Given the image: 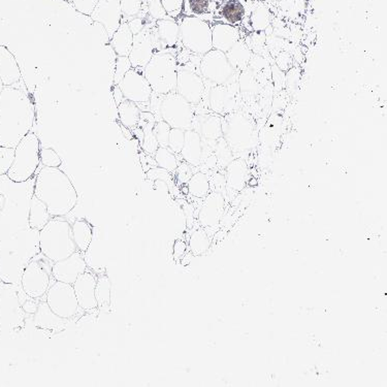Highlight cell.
<instances>
[{
	"mask_svg": "<svg viewBox=\"0 0 387 387\" xmlns=\"http://www.w3.org/2000/svg\"><path fill=\"white\" fill-rule=\"evenodd\" d=\"M67 319L58 316L51 310L47 302L40 303L38 310L34 313V322L38 329L60 333L67 327Z\"/></svg>",
	"mask_w": 387,
	"mask_h": 387,
	"instance_id": "obj_24",
	"label": "cell"
},
{
	"mask_svg": "<svg viewBox=\"0 0 387 387\" xmlns=\"http://www.w3.org/2000/svg\"><path fill=\"white\" fill-rule=\"evenodd\" d=\"M87 270V265L79 252L75 251L62 261H56L52 267L53 277L63 283H75L81 274Z\"/></svg>",
	"mask_w": 387,
	"mask_h": 387,
	"instance_id": "obj_18",
	"label": "cell"
},
{
	"mask_svg": "<svg viewBox=\"0 0 387 387\" xmlns=\"http://www.w3.org/2000/svg\"><path fill=\"white\" fill-rule=\"evenodd\" d=\"M38 304L36 302V298H30V300L26 301V302L24 303L22 308H23V310L25 311L26 313L34 314V313L36 312V310H38Z\"/></svg>",
	"mask_w": 387,
	"mask_h": 387,
	"instance_id": "obj_53",
	"label": "cell"
},
{
	"mask_svg": "<svg viewBox=\"0 0 387 387\" xmlns=\"http://www.w3.org/2000/svg\"><path fill=\"white\" fill-rule=\"evenodd\" d=\"M154 54L151 30L145 26L142 32L134 36V44L128 55L132 69H140L144 71L145 67L148 64Z\"/></svg>",
	"mask_w": 387,
	"mask_h": 387,
	"instance_id": "obj_19",
	"label": "cell"
},
{
	"mask_svg": "<svg viewBox=\"0 0 387 387\" xmlns=\"http://www.w3.org/2000/svg\"><path fill=\"white\" fill-rule=\"evenodd\" d=\"M161 119L167 122L171 128L194 129V108L177 92H172L163 95L161 100Z\"/></svg>",
	"mask_w": 387,
	"mask_h": 387,
	"instance_id": "obj_9",
	"label": "cell"
},
{
	"mask_svg": "<svg viewBox=\"0 0 387 387\" xmlns=\"http://www.w3.org/2000/svg\"><path fill=\"white\" fill-rule=\"evenodd\" d=\"M127 24H128L129 30H130V32H132L134 36H136V34H138L139 32H142V30H144L145 26H146V24H145L144 20H143L142 18H134V19L127 22Z\"/></svg>",
	"mask_w": 387,
	"mask_h": 387,
	"instance_id": "obj_52",
	"label": "cell"
},
{
	"mask_svg": "<svg viewBox=\"0 0 387 387\" xmlns=\"http://www.w3.org/2000/svg\"><path fill=\"white\" fill-rule=\"evenodd\" d=\"M40 249L43 255L53 263L62 261L77 251L73 227L60 217H53L40 231Z\"/></svg>",
	"mask_w": 387,
	"mask_h": 387,
	"instance_id": "obj_3",
	"label": "cell"
},
{
	"mask_svg": "<svg viewBox=\"0 0 387 387\" xmlns=\"http://www.w3.org/2000/svg\"><path fill=\"white\" fill-rule=\"evenodd\" d=\"M5 196L3 194H0V212L3 211V209L5 208Z\"/></svg>",
	"mask_w": 387,
	"mask_h": 387,
	"instance_id": "obj_55",
	"label": "cell"
},
{
	"mask_svg": "<svg viewBox=\"0 0 387 387\" xmlns=\"http://www.w3.org/2000/svg\"><path fill=\"white\" fill-rule=\"evenodd\" d=\"M250 25L255 32H263L271 24V13L263 3L255 5L249 17Z\"/></svg>",
	"mask_w": 387,
	"mask_h": 387,
	"instance_id": "obj_36",
	"label": "cell"
},
{
	"mask_svg": "<svg viewBox=\"0 0 387 387\" xmlns=\"http://www.w3.org/2000/svg\"><path fill=\"white\" fill-rule=\"evenodd\" d=\"M99 0H73V5L79 13L90 16Z\"/></svg>",
	"mask_w": 387,
	"mask_h": 387,
	"instance_id": "obj_49",
	"label": "cell"
},
{
	"mask_svg": "<svg viewBox=\"0 0 387 387\" xmlns=\"http://www.w3.org/2000/svg\"><path fill=\"white\" fill-rule=\"evenodd\" d=\"M71 227H73V237L77 249L80 251H87L93 237L91 225L88 221L77 220Z\"/></svg>",
	"mask_w": 387,
	"mask_h": 387,
	"instance_id": "obj_33",
	"label": "cell"
},
{
	"mask_svg": "<svg viewBox=\"0 0 387 387\" xmlns=\"http://www.w3.org/2000/svg\"><path fill=\"white\" fill-rule=\"evenodd\" d=\"M179 27L180 40L184 48L200 56L213 50L212 25L208 21L185 16L180 21Z\"/></svg>",
	"mask_w": 387,
	"mask_h": 387,
	"instance_id": "obj_7",
	"label": "cell"
},
{
	"mask_svg": "<svg viewBox=\"0 0 387 387\" xmlns=\"http://www.w3.org/2000/svg\"><path fill=\"white\" fill-rule=\"evenodd\" d=\"M118 86L125 99L136 104L150 102L153 90L145 78L144 71H141L140 69H129Z\"/></svg>",
	"mask_w": 387,
	"mask_h": 387,
	"instance_id": "obj_12",
	"label": "cell"
},
{
	"mask_svg": "<svg viewBox=\"0 0 387 387\" xmlns=\"http://www.w3.org/2000/svg\"><path fill=\"white\" fill-rule=\"evenodd\" d=\"M147 178L149 180H154V181L159 180V181L165 182L169 189H171L172 184H173L171 173L165 171V169H161V167H152V169L147 171Z\"/></svg>",
	"mask_w": 387,
	"mask_h": 387,
	"instance_id": "obj_48",
	"label": "cell"
},
{
	"mask_svg": "<svg viewBox=\"0 0 387 387\" xmlns=\"http://www.w3.org/2000/svg\"><path fill=\"white\" fill-rule=\"evenodd\" d=\"M187 5L189 10L187 16L204 20L207 16L211 15V0H188Z\"/></svg>",
	"mask_w": 387,
	"mask_h": 387,
	"instance_id": "obj_39",
	"label": "cell"
},
{
	"mask_svg": "<svg viewBox=\"0 0 387 387\" xmlns=\"http://www.w3.org/2000/svg\"><path fill=\"white\" fill-rule=\"evenodd\" d=\"M239 40L241 34L235 26L221 22L212 26V45L214 50L227 53Z\"/></svg>",
	"mask_w": 387,
	"mask_h": 387,
	"instance_id": "obj_21",
	"label": "cell"
},
{
	"mask_svg": "<svg viewBox=\"0 0 387 387\" xmlns=\"http://www.w3.org/2000/svg\"><path fill=\"white\" fill-rule=\"evenodd\" d=\"M96 281L97 278L95 275L86 270L73 284L80 308L84 310H93L97 308L95 298Z\"/></svg>",
	"mask_w": 387,
	"mask_h": 387,
	"instance_id": "obj_20",
	"label": "cell"
},
{
	"mask_svg": "<svg viewBox=\"0 0 387 387\" xmlns=\"http://www.w3.org/2000/svg\"><path fill=\"white\" fill-rule=\"evenodd\" d=\"M130 69H132V67L128 56L117 57L116 69H115L114 75L115 85H119V84H120L124 75H126L127 71Z\"/></svg>",
	"mask_w": 387,
	"mask_h": 387,
	"instance_id": "obj_44",
	"label": "cell"
},
{
	"mask_svg": "<svg viewBox=\"0 0 387 387\" xmlns=\"http://www.w3.org/2000/svg\"><path fill=\"white\" fill-rule=\"evenodd\" d=\"M161 1L163 9L171 19H177L183 12L185 0H161Z\"/></svg>",
	"mask_w": 387,
	"mask_h": 387,
	"instance_id": "obj_46",
	"label": "cell"
},
{
	"mask_svg": "<svg viewBox=\"0 0 387 387\" xmlns=\"http://www.w3.org/2000/svg\"><path fill=\"white\" fill-rule=\"evenodd\" d=\"M3 88H5V85H3V81L0 79V94L3 92Z\"/></svg>",
	"mask_w": 387,
	"mask_h": 387,
	"instance_id": "obj_56",
	"label": "cell"
},
{
	"mask_svg": "<svg viewBox=\"0 0 387 387\" xmlns=\"http://www.w3.org/2000/svg\"><path fill=\"white\" fill-rule=\"evenodd\" d=\"M150 30L155 53L169 52V50L177 47L180 40V27L176 20H157Z\"/></svg>",
	"mask_w": 387,
	"mask_h": 387,
	"instance_id": "obj_15",
	"label": "cell"
},
{
	"mask_svg": "<svg viewBox=\"0 0 387 387\" xmlns=\"http://www.w3.org/2000/svg\"><path fill=\"white\" fill-rule=\"evenodd\" d=\"M40 163L48 167H59L62 165L60 156L53 149H40Z\"/></svg>",
	"mask_w": 387,
	"mask_h": 387,
	"instance_id": "obj_45",
	"label": "cell"
},
{
	"mask_svg": "<svg viewBox=\"0 0 387 387\" xmlns=\"http://www.w3.org/2000/svg\"><path fill=\"white\" fill-rule=\"evenodd\" d=\"M221 23L235 26L241 24L245 19L246 9L239 0H226L221 5L219 11Z\"/></svg>",
	"mask_w": 387,
	"mask_h": 387,
	"instance_id": "obj_29",
	"label": "cell"
},
{
	"mask_svg": "<svg viewBox=\"0 0 387 387\" xmlns=\"http://www.w3.org/2000/svg\"><path fill=\"white\" fill-rule=\"evenodd\" d=\"M0 79L5 86H13L21 80L17 60L5 46H0Z\"/></svg>",
	"mask_w": 387,
	"mask_h": 387,
	"instance_id": "obj_25",
	"label": "cell"
},
{
	"mask_svg": "<svg viewBox=\"0 0 387 387\" xmlns=\"http://www.w3.org/2000/svg\"><path fill=\"white\" fill-rule=\"evenodd\" d=\"M231 67L237 73L248 69V63L251 58V52L247 44L243 40H239L228 52L225 53Z\"/></svg>",
	"mask_w": 387,
	"mask_h": 387,
	"instance_id": "obj_30",
	"label": "cell"
},
{
	"mask_svg": "<svg viewBox=\"0 0 387 387\" xmlns=\"http://www.w3.org/2000/svg\"><path fill=\"white\" fill-rule=\"evenodd\" d=\"M206 86L204 78L192 69L178 65L177 88L176 92L185 98L191 106H198L204 98Z\"/></svg>",
	"mask_w": 387,
	"mask_h": 387,
	"instance_id": "obj_13",
	"label": "cell"
},
{
	"mask_svg": "<svg viewBox=\"0 0 387 387\" xmlns=\"http://www.w3.org/2000/svg\"><path fill=\"white\" fill-rule=\"evenodd\" d=\"M34 196L46 204L51 217H64L73 210L79 200L75 186L58 167L40 169L34 185Z\"/></svg>",
	"mask_w": 387,
	"mask_h": 387,
	"instance_id": "obj_2",
	"label": "cell"
},
{
	"mask_svg": "<svg viewBox=\"0 0 387 387\" xmlns=\"http://www.w3.org/2000/svg\"><path fill=\"white\" fill-rule=\"evenodd\" d=\"M144 0H120L122 15L126 17H136L142 11Z\"/></svg>",
	"mask_w": 387,
	"mask_h": 387,
	"instance_id": "obj_43",
	"label": "cell"
},
{
	"mask_svg": "<svg viewBox=\"0 0 387 387\" xmlns=\"http://www.w3.org/2000/svg\"><path fill=\"white\" fill-rule=\"evenodd\" d=\"M211 244H212V241H211L210 235L207 233V229L204 227H200L190 235L188 247H189L192 255L202 256L210 249Z\"/></svg>",
	"mask_w": 387,
	"mask_h": 387,
	"instance_id": "obj_34",
	"label": "cell"
},
{
	"mask_svg": "<svg viewBox=\"0 0 387 387\" xmlns=\"http://www.w3.org/2000/svg\"><path fill=\"white\" fill-rule=\"evenodd\" d=\"M46 302L51 310L62 318H71L79 310V303L71 284L55 282L47 292Z\"/></svg>",
	"mask_w": 387,
	"mask_h": 387,
	"instance_id": "obj_10",
	"label": "cell"
},
{
	"mask_svg": "<svg viewBox=\"0 0 387 387\" xmlns=\"http://www.w3.org/2000/svg\"><path fill=\"white\" fill-rule=\"evenodd\" d=\"M15 159V148L0 146V176L7 175Z\"/></svg>",
	"mask_w": 387,
	"mask_h": 387,
	"instance_id": "obj_41",
	"label": "cell"
},
{
	"mask_svg": "<svg viewBox=\"0 0 387 387\" xmlns=\"http://www.w3.org/2000/svg\"><path fill=\"white\" fill-rule=\"evenodd\" d=\"M50 219L51 215L49 214L46 204L42 200H38L36 196H32V202H30V217H28L30 226L40 231V229L44 228L45 225L49 222Z\"/></svg>",
	"mask_w": 387,
	"mask_h": 387,
	"instance_id": "obj_31",
	"label": "cell"
},
{
	"mask_svg": "<svg viewBox=\"0 0 387 387\" xmlns=\"http://www.w3.org/2000/svg\"><path fill=\"white\" fill-rule=\"evenodd\" d=\"M186 251H187V244L182 241V239H177L175 244H174L173 247L174 259H175L177 263H179V261H181L183 256L185 255Z\"/></svg>",
	"mask_w": 387,
	"mask_h": 387,
	"instance_id": "obj_51",
	"label": "cell"
},
{
	"mask_svg": "<svg viewBox=\"0 0 387 387\" xmlns=\"http://www.w3.org/2000/svg\"><path fill=\"white\" fill-rule=\"evenodd\" d=\"M176 171H177L178 181L182 184L188 183L190 178H191V176L194 175V174L191 173V169H190L189 165H188L187 163L178 165Z\"/></svg>",
	"mask_w": 387,
	"mask_h": 387,
	"instance_id": "obj_50",
	"label": "cell"
},
{
	"mask_svg": "<svg viewBox=\"0 0 387 387\" xmlns=\"http://www.w3.org/2000/svg\"><path fill=\"white\" fill-rule=\"evenodd\" d=\"M222 138L235 159H243L255 148V128L251 121L241 112H231L221 117Z\"/></svg>",
	"mask_w": 387,
	"mask_h": 387,
	"instance_id": "obj_4",
	"label": "cell"
},
{
	"mask_svg": "<svg viewBox=\"0 0 387 387\" xmlns=\"http://www.w3.org/2000/svg\"><path fill=\"white\" fill-rule=\"evenodd\" d=\"M248 182V165L243 159H233L226 165V175H225V183H226L227 191H233L239 194Z\"/></svg>",
	"mask_w": 387,
	"mask_h": 387,
	"instance_id": "obj_23",
	"label": "cell"
},
{
	"mask_svg": "<svg viewBox=\"0 0 387 387\" xmlns=\"http://www.w3.org/2000/svg\"><path fill=\"white\" fill-rule=\"evenodd\" d=\"M225 196L218 191H211L204 198L198 219L204 228H217L222 221L225 213Z\"/></svg>",
	"mask_w": 387,
	"mask_h": 387,
	"instance_id": "obj_17",
	"label": "cell"
},
{
	"mask_svg": "<svg viewBox=\"0 0 387 387\" xmlns=\"http://www.w3.org/2000/svg\"><path fill=\"white\" fill-rule=\"evenodd\" d=\"M147 10L150 17L154 20L171 19L163 9L161 0H146Z\"/></svg>",
	"mask_w": 387,
	"mask_h": 387,
	"instance_id": "obj_47",
	"label": "cell"
},
{
	"mask_svg": "<svg viewBox=\"0 0 387 387\" xmlns=\"http://www.w3.org/2000/svg\"><path fill=\"white\" fill-rule=\"evenodd\" d=\"M180 154L184 161L192 167H200L204 157V146L200 134L194 129L185 130V140Z\"/></svg>",
	"mask_w": 387,
	"mask_h": 387,
	"instance_id": "obj_22",
	"label": "cell"
},
{
	"mask_svg": "<svg viewBox=\"0 0 387 387\" xmlns=\"http://www.w3.org/2000/svg\"><path fill=\"white\" fill-rule=\"evenodd\" d=\"M154 161L157 167L165 169L169 173L176 172L179 165L175 153L172 152L169 148H163V147H159L157 149L154 154Z\"/></svg>",
	"mask_w": 387,
	"mask_h": 387,
	"instance_id": "obj_38",
	"label": "cell"
},
{
	"mask_svg": "<svg viewBox=\"0 0 387 387\" xmlns=\"http://www.w3.org/2000/svg\"><path fill=\"white\" fill-rule=\"evenodd\" d=\"M90 17L104 28L110 40L122 23L120 0H99Z\"/></svg>",
	"mask_w": 387,
	"mask_h": 387,
	"instance_id": "obj_16",
	"label": "cell"
},
{
	"mask_svg": "<svg viewBox=\"0 0 387 387\" xmlns=\"http://www.w3.org/2000/svg\"><path fill=\"white\" fill-rule=\"evenodd\" d=\"M188 194L194 198H204L211 192V181L207 174L198 172L194 174L187 183Z\"/></svg>",
	"mask_w": 387,
	"mask_h": 387,
	"instance_id": "obj_35",
	"label": "cell"
},
{
	"mask_svg": "<svg viewBox=\"0 0 387 387\" xmlns=\"http://www.w3.org/2000/svg\"><path fill=\"white\" fill-rule=\"evenodd\" d=\"M200 71L202 77L213 85L235 83L239 78V73L231 67L225 53L214 49L202 55Z\"/></svg>",
	"mask_w": 387,
	"mask_h": 387,
	"instance_id": "obj_8",
	"label": "cell"
},
{
	"mask_svg": "<svg viewBox=\"0 0 387 387\" xmlns=\"http://www.w3.org/2000/svg\"><path fill=\"white\" fill-rule=\"evenodd\" d=\"M40 142L34 132L26 134L15 148V159L8 177L15 183H23L36 173L40 163Z\"/></svg>",
	"mask_w": 387,
	"mask_h": 387,
	"instance_id": "obj_6",
	"label": "cell"
},
{
	"mask_svg": "<svg viewBox=\"0 0 387 387\" xmlns=\"http://www.w3.org/2000/svg\"><path fill=\"white\" fill-rule=\"evenodd\" d=\"M114 98L115 102H116L117 106H118L120 102H122L125 99L124 96H123L122 91H121L120 88L118 85H115L114 89Z\"/></svg>",
	"mask_w": 387,
	"mask_h": 387,
	"instance_id": "obj_54",
	"label": "cell"
},
{
	"mask_svg": "<svg viewBox=\"0 0 387 387\" xmlns=\"http://www.w3.org/2000/svg\"><path fill=\"white\" fill-rule=\"evenodd\" d=\"M239 88L237 82L227 85H213L209 92L210 110L219 116L235 112Z\"/></svg>",
	"mask_w": 387,
	"mask_h": 387,
	"instance_id": "obj_14",
	"label": "cell"
},
{
	"mask_svg": "<svg viewBox=\"0 0 387 387\" xmlns=\"http://www.w3.org/2000/svg\"><path fill=\"white\" fill-rule=\"evenodd\" d=\"M36 120L32 98L24 90L5 86L0 94V146L16 148Z\"/></svg>",
	"mask_w": 387,
	"mask_h": 387,
	"instance_id": "obj_1",
	"label": "cell"
},
{
	"mask_svg": "<svg viewBox=\"0 0 387 387\" xmlns=\"http://www.w3.org/2000/svg\"><path fill=\"white\" fill-rule=\"evenodd\" d=\"M171 129V126L163 120L155 122L153 132H154V136L156 138L157 142H159V147L169 148V138Z\"/></svg>",
	"mask_w": 387,
	"mask_h": 387,
	"instance_id": "obj_40",
	"label": "cell"
},
{
	"mask_svg": "<svg viewBox=\"0 0 387 387\" xmlns=\"http://www.w3.org/2000/svg\"><path fill=\"white\" fill-rule=\"evenodd\" d=\"M140 121L144 122L142 126L143 134H144L142 142L143 150L147 154L154 155L157 149L159 148V142H157L154 132H153L156 118L152 113L141 112Z\"/></svg>",
	"mask_w": 387,
	"mask_h": 387,
	"instance_id": "obj_28",
	"label": "cell"
},
{
	"mask_svg": "<svg viewBox=\"0 0 387 387\" xmlns=\"http://www.w3.org/2000/svg\"><path fill=\"white\" fill-rule=\"evenodd\" d=\"M177 75V57L171 52L155 53L144 69L145 78L150 84L153 93L159 95L176 91Z\"/></svg>",
	"mask_w": 387,
	"mask_h": 387,
	"instance_id": "obj_5",
	"label": "cell"
},
{
	"mask_svg": "<svg viewBox=\"0 0 387 387\" xmlns=\"http://www.w3.org/2000/svg\"><path fill=\"white\" fill-rule=\"evenodd\" d=\"M110 45L118 56H128L134 44V34L127 22H122L110 38Z\"/></svg>",
	"mask_w": 387,
	"mask_h": 387,
	"instance_id": "obj_27",
	"label": "cell"
},
{
	"mask_svg": "<svg viewBox=\"0 0 387 387\" xmlns=\"http://www.w3.org/2000/svg\"><path fill=\"white\" fill-rule=\"evenodd\" d=\"M67 1H69V3H73V0H67Z\"/></svg>",
	"mask_w": 387,
	"mask_h": 387,
	"instance_id": "obj_57",
	"label": "cell"
},
{
	"mask_svg": "<svg viewBox=\"0 0 387 387\" xmlns=\"http://www.w3.org/2000/svg\"><path fill=\"white\" fill-rule=\"evenodd\" d=\"M110 290H112V283L108 276L102 275L97 278L96 281L95 288V298L97 303V308L100 310L106 311V309L110 308Z\"/></svg>",
	"mask_w": 387,
	"mask_h": 387,
	"instance_id": "obj_37",
	"label": "cell"
},
{
	"mask_svg": "<svg viewBox=\"0 0 387 387\" xmlns=\"http://www.w3.org/2000/svg\"><path fill=\"white\" fill-rule=\"evenodd\" d=\"M117 108H118L119 118H120L121 123L126 128H134L139 124L142 110L139 108L138 104L128 99H124L117 106Z\"/></svg>",
	"mask_w": 387,
	"mask_h": 387,
	"instance_id": "obj_32",
	"label": "cell"
},
{
	"mask_svg": "<svg viewBox=\"0 0 387 387\" xmlns=\"http://www.w3.org/2000/svg\"><path fill=\"white\" fill-rule=\"evenodd\" d=\"M185 140V130L183 129L172 128L169 132V149L175 154H180L183 148Z\"/></svg>",
	"mask_w": 387,
	"mask_h": 387,
	"instance_id": "obj_42",
	"label": "cell"
},
{
	"mask_svg": "<svg viewBox=\"0 0 387 387\" xmlns=\"http://www.w3.org/2000/svg\"><path fill=\"white\" fill-rule=\"evenodd\" d=\"M198 134L209 146H216L217 142L222 138V128H221V116L215 114L204 115L198 121Z\"/></svg>",
	"mask_w": 387,
	"mask_h": 387,
	"instance_id": "obj_26",
	"label": "cell"
},
{
	"mask_svg": "<svg viewBox=\"0 0 387 387\" xmlns=\"http://www.w3.org/2000/svg\"><path fill=\"white\" fill-rule=\"evenodd\" d=\"M22 288L30 298H42L50 285V273L42 261H32L24 270L21 279Z\"/></svg>",
	"mask_w": 387,
	"mask_h": 387,
	"instance_id": "obj_11",
	"label": "cell"
}]
</instances>
